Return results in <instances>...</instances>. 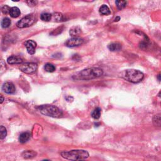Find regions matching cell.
<instances>
[{
	"label": "cell",
	"mask_w": 161,
	"mask_h": 161,
	"mask_svg": "<svg viewBox=\"0 0 161 161\" xmlns=\"http://www.w3.org/2000/svg\"><path fill=\"white\" fill-rule=\"evenodd\" d=\"M103 74L101 69L91 67L82 70L73 76V79L76 80H90L101 77Z\"/></svg>",
	"instance_id": "obj_1"
},
{
	"label": "cell",
	"mask_w": 161,
	"mask_h": 161,
	"mask_svg": "<svg viewBox=\"0 0 161 161\" xmlns=\"http://www.w3.org/2000/svg\"><path fill=\"white\" fill-rule=\"evenodd\" d=\"M61 155L65 159L72 161H78L88 159L89 154L87 151L84 150H72L61 152Z\"/></svg>",
	"instance_id": "obj_2"
},
{
	"label": "cell",
	"mask_w": 161,
	"mask_h": 161,
	"mask_svg": "<svg viewBox=\"0 0 161 161\" xmlns=\"http://www.w3.org/2000/svg\"><path fill=\"white\" fill-rule=\"evenodd\" d=\"M122 75L123 79L132 83H139L143 80L144 77L142 72L135 69H127L122 72Z\"/></svg>",
	"instance_id": "obj_3"
},
{
	"label": "cell",
	"mask_w": 161,
	"mask_h": 161,
	"mask_svg": "<svg viewBox=\"0 0 161 161\" xmlns=\"http://www.w3.org/2000/svg\"><path fill=\"white\" fill-rule=\"evenodd\" d=\"M37 109L40 112L46 116L54 117V118H59L63 116V113L60 110L57 108V106L51 105H41L37 107Z\"/></svg>",
	"instance_id": "obj_4"
},
{
	"label": "cell",
	"mask_w": 161,
	"mask_h": 161,
	"mask_svg": "<svg viewBox=\"0 0 161 161\" xmlns=\"http://www.w3.org/2000/svg\"><path fill=\"white\" fill-rule=\"evenodd\" d=\"M36 21V18L34 15H28L25 16L16 23V26L20 28H27L32 25Z\"/></svg>",
	"instance_id": "obj_5"
},
{
	"label": "cell",
	"mask_w": 161,
	"mask_h": 161,
	"mask_svg": "<svg viewBox=\"0 0 161 161\" xmlns=\"http://www.w3.org/2000/svg\"><path fill=\"white\" fill-rule=\"evenodd\" d=\"M37 69H38V65L37 64L34 63H24L20 65V69L23 72L26 74H34L35 73Z\"/></svg>",
	"instance_id": "obj_6"
},
{
	"label": "cell",
	"mask_w": 161,
	"mask_h": 161,
	"mask_svg": "<svg viewBox=\"0 0 161 161\" xmlns=\"http://www.w3.org/2000/svg\"><path fill=\"white\" fill-rule=\"evenodd\" d=\"M84 43V39L81 37H72L66 41L65 45L68 47H74L80 46Z\"/></svg>",
	"instance_id": "obj_7"
},
{
	"label": "cell",
	"mask_w": 161,
	"mask_h": 161,
	"mask_svg": "<svg viewBox=\"0 0 161 161\" xmlns=\"http://www.w3.org/2000/svg\"><path fill=\"white\" fill-rule=\"evenodd\" d=\"M25 47L28 53L30 55L34 54L35 52V49L37 47V43L34 40H29L25 42Z\"/></svg>",
	"instance_id": "obj_8"
},
{
	"label": "cell",
	"mask_w": 161,
	"mask_h": 161,
	"mask_svg": "<svg viewBox=\"0 0 161 161\" xmlns=\"http://www.w3.org/2000/svg\"><path fill=\"white\" fill-rule=\"evenodd\" d=\"M3 91L8 94H12L15 92V87L13 83L10 82H6L3 86Z\"/></svg>",
	"instance_id": "obj_9"
},
{
	"label": "cell",
	"mask_w": 161,
	"mask_h": 161,
	"mask_svg": "<svg viewBox=\"0 0 161 161\" xmlns=\"http://www.w3.org/2000/svg\"><path fill=\"white\" fill-rule=\"evenodd\" d=\"M8 63L9 64H20L23 63V59L18 56H11L7 59Z\"/></svg>",
	"instance_id": "obj_10"
},
{
	"label": "cell",
	"mask_w": 161,
	"mask_h": 161,
	"mask_svg": "<svg viewBox=\"0 0 161 161\" xmlns=\"http://www.w3.org/2000/svg\"><path fill=\"white\" fill-rule=\"evenodd\" d=\"M37 153L34 150H27L24 151L22 153V157L24 159H30L35 157L36 156Z\"/></svg>",
	"instance_id": "obj_11"
},
{
	"label": "cell",
	"mask_w": 161,
	"mask_h": 161,
	"mask_svg": "<svg viewBox=\"0 0 161 161\" xmlns=\"http://www.w3.org/2000/svg\"><path fill=\"white\" fill-rule=\"evenodd\" d=\"M108 48L110 51L112 52L119 51L122 49V45L118 42L111 43L108 45Z\"/></svg>",
	"instance_id": "obj_12"
},
{
	"label": "cell",
	"mask_w": 161,
	"mask_h": 161,
	"mask_svg": "<svg viewBox=\"0 0 161 161\" xmlns=\"http://www.w3.org/2000/svg\"><path fill=\"white\" fill-rule=\"evenodd\" d=\"M30 138V134L28 132H23L22 134H20L19 137V142L22 143L27 142Z\"/></svg>",
	"instance_id": "obj_13"
},
{
	"label": "cell",
	"mask_w": 161,
	"mask_h": 161,
	"mask_svg": "<svg viewBox=\"0 0 161 161\" xmlns=\"http://www.w3.org/2000/svg\"><path fill=\"white\" fill-rule=\"evenodd\" d=\"M81 33V29L79 27H73L72 28L70 29L69 34L72 37H78L77 36L79 35Z\"/></svg>",
	"instance_id": "obj_14"
},
{
	"label": "cell",
	"mask_w": 161,
	"mask_h": 161,
	"mask_svg": "<svg viewBox=\"0 0 161 161\" xmlns=\"http://www.w3.org/2000/svg\"><path fill=\"white\" fill-rule=\"evenodd\" d=\"M9 14L12 18H17L20 15V10L17 7H12L10 8Z\"/></svg>",
	"instance_id": "obj_15"
},
{
	"label": "cell",
	"mask_w": 161,
	"mask_h": 161,
	"mask_svg": "<svg viewBox=\"0 0 161 161\" xmlns=\"http://www.w3.org/2000/svg\"><path fill=\"white\" fill-rule=\"evenodd\" d=\"M100 13L103 15H109L111 14V11L108 6L103 5L100 8Z\"/></svg>",
	"instance_id": "obj_16"
},
{
	"label": "cell",
	"mask_w": 161,
	"mask_h": 161,
	"mask_svg": "<svg viewBox=\"0 0 161 161\" xmlns=\"http://www.w3.org/2000/svg\"><path fill=\"white\" fill-rule=\"evenodd\" d=\"M101 110L100 108H96L93 111V113L91 114L92 117L95 120H98L101 117Z\"/></svg>",
	"instance_id": "obj_17"
},
{
	"label": "cell",
	"mask_w": 161,
	"mask_h": 161,
	"mask_svg": "<svg viewBox=\"0 0 161 161\" xmlns=\"http://www.w3.org/2000/svg\"><path fill=\"white\" fill-rule=\"evenodd\" d=\"M52 15L48 13H42L40 16V18L44 22H49L52 19Z\"/></svg>",
	"instance_id": "obj_18"
},
{
	"label": "cell",
	"mask_w": 161,
	"mask_h": 161,
	"mask_svg": "<svg viewBox=\"0 0 161 161\" xmlns=\"http://www.w3.org/2000/svg\"><path fill=\"white\" fill-rule=\"evenodd\" d=\"M44 69L48 72H53L56 71V67L52 64H47L45 65Z\"/></svg>",
	"instance_id": "obj_19"
},
{
	"label": "cell",
	"mask_w": 161,
	"mask_h": 161,
	"mask_svg": "<svg viewBox=\"0 0 161 161\" xmlns=\"http://www.w3.org/2000/svg\"><path fill=\"white\" fill-rule=\"evenodd\" d=\"M11 25V20L8 18H3L1 22V27L3 28H8Z\"/></svg>",
	"instance_id": "obj_20"
},
{
	"label": "cell",
	"mask_w": 161,
	"mask_h": 161,
	"mask_svg": "<svg viewBox=\"0 0 161 161\" xmlns=\"http://www.w3.org/2000/svg\"><path fill=\"white\" fill-rule=\"evenodd\" d=\"M115 3H116L118 9L121 10L126 6L127 2L126 1H116Z\"/></svg>",
	"instance_id": "obj_21"
},
{
	"label": "cell",
	"mask_w": 161,
	"mask_h": 161,
	"mask_svg": "<svg viewBox=\"0 0 161 161\" xmlns=\"http://www.w3.org/2000/svg\"><path fill=\"white\" fill-rule=\"evenodd\" d=\"M7 135L6 129L5 127L0 126V139H4Z\"/></svg>",
	"instance_id": "obj_22"
},
{
	"label": "cell",
	"mask_w": 161,
	"mask_h": 161,
	"mask_svg": "<svg viewBox=\"0 0 161 161\" xmlns=\"http://www.w3.org/2000/svg\"><path fill=\"white\" fill-rule=\"evenodd\" d=\"M153 123L156 126L160 127V115H155L153 118Z\"/></svg>",
	"instance_id": "obj_23"
},
{
	"label": "cell",
	"mask_w": 161,
	"mask_h": 161,
	"mask_svg": "<svg viewBox=\"0 0 161 161\" xmlns=\"http://www.w3.org/2000/svg\"><path fill=\"white\" fill-rule=\"evenodd\" d=\"M10 8L7 6V5H5L4 6L3 8H2V12L4 13V14H8L10 13Z\"/></svg>",
	"instance_id": "obj_24"
},
{
	"label": "cell",
	"mask_w": 161,
	"mask_h": 161,
	"mask_svg": "<svg viewBox=\"0 0 161 161\" xmlns=\"http://www.w3.org/2000/svg\"><path fill=\"white\" fill-rule=\"evenodd\" d=\"M55 17H56V20H57V22L63 21V20H64V16L62 14H60V13L56 14Z\"/></svg>",
	"instance_id": "obj_25"
},
{
	"label": "cell",
	"mask_w": 161,
	"mask_h": 161,
	"mask_svg": "<svg viewBox=\"0 0 161 161\" xmlns=\"http://www.w3.org/2000/svg\"><path fill=\"white\" fill-rule=\"evenodd\" d=\"M37 1H27V3L28 4V5H29L30 6H36L37 4Z\"/></svg>",
	"instance_id": "obj_26"
},
{
	"label": "cell",
	"mask_w": 161,
	"mask_h": 161,
	"mask_svg": "<svg viewBox=\"0 0 161 161\" xmlns=\"http://www.w3.org/2000/svg\"><path fill=\"white\" fill-rule=\"evenodd\" d=\"M5 64L4 63V61H3V60H0V69H2L3 71L4 68L5 67Z\"/></svg>",
	"instance_id": "obj_27"
},
{
	"label": "cell",
	"mask_w": 161,
	"mask_h": 161,
	"mask_svg": "<svg viewBox=\"0 0 161 161\" xmlns=\"http://www.w3.org/2000/svg\"><path fill=\"white\" fill-rule=\"evenodd\" d=\"M4 100H5V99H4V97L3 96L2 94H0V104H1V103H3Z\"/></svg>",
	"instance_id": "obj_28"
},
{
	"label": "cell",
	"mask_w": 161,
	"mask_h": 161,
	"mask_svg": "<svg viewBox=\"0 0 161 161\" xmlns=\"http://www.w3.org/2000/svg\"><path fill=\"white\" fill-rule=\"evenodd\" d=\"M120 20V18L119 16H117V17H116V18L115 19V22H118Z\"/></svg>",
	"instance_id": "obj_29"
},
{
	"label": "cell",
	"mask_w": 161,
	"mask_h": 161,
	"mask_svg": "<svg viewBox=\"0 0 161 161\" xmlns=\"http://www.w3.org/2000/svg\"><path fill=\"white\" fill-rule=\"evenodd\" d=\"M42 161H51L50 160H48V159H44V160H42Z\"/></svg>",
	"instance_id": "obj_30"
},
{
	"label": "cell",
	"mask_w": 161,
	"mask_h": 161,
	"mask_svg": "<svg viewBox=\"0 0 161 161\" xmlns=\"http://www.w3.org/2000/svg\"><path fill=\"white\" fill-rule=\"evenodd\" d=\"M160 74H159V81H160Z\"/></svg>",
	"instance_id": "obj_31"
},
{
	"label": "cell",
	"mask_w": 161,
	"mask_h": 161,
	"mask_svg": "<svg viewBox=\"0 0 161 161\" xmlns=\"http://www.w3.org/2000/svg\"><path fill=\"white\" fill-rule=\"evenodd\" d=\"M78 161H85L84 160H78Z\"/></svg>",
	"instance_id": "obj_32"
}]
</instances>
